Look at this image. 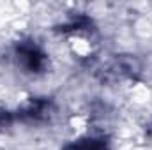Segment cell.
Returning a JSON list of instances; mask_svg holds the SVG:
<instances>
[{
    "label": "cell",
    "mask_w": 152,
    "mask_h": 150,
    "mask_svg": "<svg viewBox=\"0 0 152 150\" xmlns=\"http://www.w3.org/2000/svg\"><path fill=\"white\" fill-rule=\"evenodd\" d=\"M66 150H108V145L101 138H81L73 141Z\"/></svg>",
    "instance_id": "obj_2"
},
{
    "label": "cell",
    "mask_w": 152,
    "mask_h": 150,
    "mask_svg": "<svg viewBox=\"0 0 152 150\" xmlns=\"http://www.w3.org/2000/svg\"><path fill=\"white\" fill-rule=\"evenodd\" d=\"M16 62L25 73H41L46 66V55L34 42H20L16 48Z\"/></svg>",
    "instance_id": "obj_1"
}]
</instances>
